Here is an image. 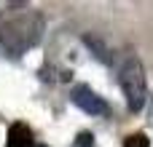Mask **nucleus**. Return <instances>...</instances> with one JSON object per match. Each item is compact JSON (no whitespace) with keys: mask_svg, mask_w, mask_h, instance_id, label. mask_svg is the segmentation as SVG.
Here are the masks:
<instances>
[{"mask_svg":"<svg viewBox=\"0 0 153 147\" xmlns=\"http://www.w3.org/2000/svg\"><path fill=\"white\" fill-rule=\"evenodd\" d=\"M43 35V19L35 11H24L16 16H5L0 24V54L3 56H22L32 46H38Z\"/></svg>","mask_w":153,"mask_h":147,"instance_id":"1","label":"nucleus"},{"mask_svg":"<svg viewBox=\"0 0 153 147\" xmlns=\"http://www.w3.org/2000/svg\"><path fill=\"white\" fill-rule=\"evenodd\" d=\"M118 83L126 96L129 112H140L148 104V83H145V70L134 54H126L121 67H118Z\"/></svg>","mask_w":153,"mask_h":147,"instance_id":"2","label":"nucleus"},{"mask_svg":"<svg viewBox=\"0 0 153 147\" xmlns=\"http://www.w3.org/2000/svg\"><path fill=\"white\" fill-rule=\"evenodd\" d=\"M70 102L75 107H81L83 112H89V115H97V118H108L110 115V104L102 96H97L89 86H75L70 91Z\"/></svg>","mask_w":153,"mask_h":147,"instance_id":"3","label":"nucleus"},{"mask_svg":"<svg viewBox=\"0 0 153 147\" xmlns=\"http://www.w3.org/2000/svg\"><path fill=\"white\" fill-rule=\"evenodd\" d=\"M5 147H35L32 145V131L27 123H13L8 129V139H5Z\"/></svg>","mask_w":153,"mask_h":147,"instance_id":"4","label":"nucleus"},{"mask_svg":"<svg viewBox=\"0 0 153 147\" xmlns=\"http://www.w3.org/2000/svg\"><path fill=\"white\" fill-rule=\"evenodd\" d=\"M124 147H151V139L137 131V134H129V137L124 139Z\"/></svg>","mask_w":153,"mask_h":147,"instance_id":"5","label":"nucleus"},{"mask_svg":"<svg viewBox=\"0 0 153 147\" xmlns=\"http://www.w3.org/2000/svg\"><path fill=\"white\" fill-rule=\"evenodd\" d=\"M75 147H94V137H91L89 131H81V134L75 137Z\"/></svg>","mask_w":153,"mask_h":147,"instance_id":"6","label":"nucleus"},{"mask_svg":"<svg viewBox=\"0 0 153 147\" xmlns=\"http://www.w3.org/2000/svg\"><path fill=\"white\" fill-rule=\"evenodd\" d=\"M151 123H153V104H151Z\"/></svg>","mask_w":153,"mask_h":147,"instance_id":"7","label":"nucleus"},{"mask_svg":"<svg viewBox=\"0 0 153 147\" xmlns=\"http://www.w3.org/2000/svg\"><path fill=\"white\" fill-rule=\"evenodd\" d=\"M35 147H46V145H35Z\"/></svg>","mask_w":153,"mask_h":147,"instance_id":"8","label":"nucleus"}]
</instances>
